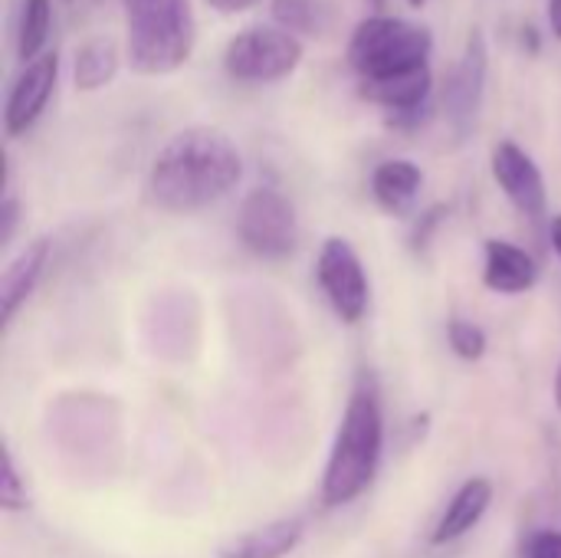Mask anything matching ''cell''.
<instances>
[{"mask_svg":"<svg viewBox=\"0 0 561 558\" xmlns=\"http://www.w3.org/2000/svg\"><path fill=\"white\" fill-rule=\"evenodd\" d=\"M302 56H306V49L296 33H289L276 23H256V26L240 30L227 43L224 72L233 82L270 86V82L289 79L299 69Z\"/></svg>","mask_w":561,"mask_h":558,"instance_id":"5","label":"cell"},{"mask_svg":"<svg viewBox=\"0 0 561 558\" xmlns=\"http://www.w3.org/2000/svg\"><path fill=\"white\" fill-rule=\"evenodd\" d=\"M316 280L332 312L345 326H358L371 306V283L358 250L345 237H325L316 257Z\"/></svg>","mask_w":561,"mask_h":558,"instance_id":"7","label":"cell"},{"mask_svg":"<svg viewBox=\"0 0 561 558\" xmlns=\"http://www.w3.org/2000/svg\"><path fill=\"white\" fill-rule=\"evenodd\" d=\"M16 220H20V204H16L13 194H3V204H0V240H3V243L13 240Z\"/></svg>","mask_w":561,"mask_h":558,"instance_id":"22","label":"cell"},{"mask_svg":"<svg viewBox=\"0 0 561 558\" xmlns=\"http://www.w3.org/2000/svg\"><path fill=\"white\" fill-rule=\"evenodd\" d=\"M526 558H561V533L552 529L533 533L526 543Z\"/></svg>","mask_w":561,"mask_h":558,"instance_id":"21","label":"cell"},{"mask_svg":"<svg viewBox=\"0 0 561 558\" xmlns=\"http://www.w3.org/2000/svg\"><path fill=\"white\" fill-rule=\"evenodd\" d=\"M385 454V418L371 385H358L342 411L325 470H322V503L329 510L355 503L378 477Z\"/></svg>","mask_w":561,"mask_h":558,"instance_id":"2","label":"cell"},{"mask_svg":"<svg viewBox=\"0 0 561 558\" xmlns=\"http://www.w3.org/2000/svg\"><path fill=\"white\" fill-rule=\"evenodd\" d=\"M486 76H490L486 36H483V30H473L460 59L454 62V69L444 82V99H440L447 128H450L457 145L467 141L480 122L483 99H486Z\"/></svg>","mask_w":561,"mask_h":558,"instance_id":"8","label":"cell"},{"mask_svg":"<svg viewBox=\"0 0 561 558\" xmlns=\"http://www.w3.org/2000/svg\"><path fill=\"white\" fill-rule=\"evenodd\" d=\"M128 62L141 76L178 72L194 53L191 0H122Z\"/></svg>","mask_w":561,"mask_h":558,"instance_id":"3","label":"cell"},{"mask_svg":"<svg viewBox=\"0 0 561 558\" xmlns=\"http://www.w3.org/2000/svg\"><path fill=\"white\" fill-rule=\"evenodd\" d=\"M493 497H496L493 480H486V477L463 480L460 490L450 497L447 510L440 513V520L431 533V546H450V543L463 539L467 533H473L480 526V520L486 516Z\"/></svg>","mask_w":561,"mask_h":558,"instance_id":"13","label":"cell"},{"mask_svg":"<svg viewBox=\"0 0 561 558\" xmlns=\"http://www.w3.org/2000/svg\"><path fill=\"white\" fill-rule=\"evenodd\" d=\"M49 253H53L49 237H36L3 266V276H0V319H3V329L16 319V312L33 296V289H36L46 263H49Z\"/></svg>","mask_w":561,"mask_h":558,"instance_id":"12","label":"cell"},{"mask_svg":"<svg viewBox=\"0 0 561 558\" xmlns=\"http://www.w3.org/2000/svg\"><path fill=\"white\" fill-rule=\"evenodd\" d=\"M408 3H411V7H414V10H417V7H424V3H427V0H408Z\"/></svg>","mask_w":561,"mask_h":558,"instance_id":"27","label":"cell"},{"mask_svg":"<svg viewBox=\"0 0 561 558\" xmlns=\"http://www.w3.org/2000/svg\"><path fill=\"white\" fill-rule=\"evenodd\" d=\"M243 178V155L230 135L191 125L171 135L148 168V197L164 214H197L220 204Z\"/></svg>","mask_w":561,"mask_h":558,"instance_id":"1","label":"cell"},{"mask_svg":"<svg viewBox=\"0 0 561 558\" xmlns=\"http://www.w3.org/2000/svg\"><path fill=\"white\" fill-rule=\"evenodd\" d=\"M552 250H556V257L561 260V214L552 217Z\"/></svg>","mask_w":561,"mask_h":558,"instance_id":"25","label":"cell"},{"mask_svg":"<svg viewBox=\"0 0 561 558\" xmlns=\"http://www.w3.org/2000/svg\"><path fill=\"white\" fill-rule=\"evenodd\" d=\"M431 49H434V33L424 23L371 13L352 30L348 62L358 82H365V79H385V76L431 66Z\"/></svg>","mask_w":561,"mask_h":558,"instance_id":"4","label":"cell"},{"mask_svg":"<svg viewBox=\"0 0 561 558\" xmlns=\"http://www.w3.org/2000/svg\"><path fill=\"white\" fill-rule=\"evenodd\" d=\"M302 536L306 523L299 516H286L230 539L227 546H220L217 558H286L299 549Z\"/></svg>","mask_w":561,"mask_h":558,"instance_id":"14","label":"cell"},{"mask_svg":"<svg viewBox=\"0 0 561 558\" xmlns=\"http://www.w3.org/2000/svg\"><path fill=\"white\" fill-rule=\"evenodd\" d=\"M3 470H0V506L7 513H23L30 506V493H26V483L20 480V470L13 464V454L10 447H3Z\"/></svg>","mask_w":561,"mask_h":558,"instance_id":"20","label":"cell"},{"mask_svg":"<svg viewBox=\"0 0 561 558\" xmlns=\"http://www.w3.org/2000/svg\"><path fill=\"white\" fill-rule=\"evenodd\" d=\"M204 3L217 13H247V10L260 7L263 0H204Z\"/></svg>","mask_w":561,"mask_h":558,"instance_id":"23","label":"cell"},{"mask_svg":"<svg viewBox=\"0 0 561 558\" xmlns=\"http://www.w3.org/2000/svg\"><path fill=\"white\" fill-rule=\"evenodd\" d=\"M556 405H559V411H561V365H559V375H556Z\"/></svg>","mask_w":561,"mask_h":558,"instance_id":"26","label":"cell"},{"mask_svg":"<svg viewBox=\"0 0 561 558\" xmlns=\"http://www.w3.org/2000/svg\"><path fill=\"white\" fill-rule=\"evenodd\" d=\"M276 26L296 36H322L332 23V7L325 0H270Z\"/></svg>","mask_w":561,"mask_h":558,"instance_id":"17","label":"cell"},{"mask_svg":"<svg viewBox=\"0 0 561 558\" xmlns=\"http://www.w3.org/2000/svg\"><path fill=\"white\" fill-rule=\"evenodd\" d=\"M421 184H424V171L408 158H388L371 171V197L378 201L381 210L394 217H404L414 207Z\"/></svg>","mask_w":561,"mask_h":558,"instance_id":"15","label":"cell"},{"mask_svg":"<svg viewBox=\"0 0 561 558\" xmlns=\"http://www.w3.org/2000/svg\"><path fill=\"white\" fill-rule=\"evenodd\" d=\"M56 79H59V53L56 49H46L43 56H36L33 62H26L20 69V76L13 79V86L7 92V105H3L7 138H20L39 122V115L46 112V105L56 92Z\"/></svg>","mask_w":561,"mask_h":558,"instance_id":"9","label":"cell"},{"mask_svg":"<svg viewBox=\"0 0 561 558\" xmlns=\"http://www.w3.org/2000/svg\"><path fill=\"white\" fill-rule=\"evenodd\" d=\"M53 26V0H23L20 3V23H16V56L20 62H33L43 56L46 39Z\"/></svg>","mask_w":561,"mask_h":558,"instance_id":"18","label":"cell"},{"mask_svg":"<svg viewBox=\"0 0 561 558\" xmlns=\"http://www.w3.org/2000/svg\"><path fill=\"white\" fill-rule=\"evenodd\" d=\"M447 345H450V352H454L457 358H463V362H480V358L486 355V349H490V339H486V332H483L477 322L454 316V319L447 322Z\"/></svg>","mask_w":561,"mask_h":558,"instance_id":"19","label":"cell"},{"mask_svg":"<svg viewBox=\"0 0 561 558\" xmlns=\"http://www.w3.org/2000/svg\"><path fill=\"white\" fill-rule=\"evenodd\" d=\"M237 237L260 260H286L299 243V217L279 187H253L237 210Z\"/></svg>","mask_w":561,"mask_h":558,"instance_id":"6","label":"cell"},{"mask_svg":"<svg viewBox=\"0 0 561 558\" xmlns=\"http://www.w3.org/2000/svg\"><path fill=\"white\" fill-rule=\"evenodd\" d=\"M490 168H493V181L500 184V191L510 197V204L519 214L536 220L549 210V191H546L542 168L523 145H516L510 138L496 141L493 155H490Z\"/></svg>","mask_w":561,"mask_h":558,"instance_id":"10","label":"cell"},{"mask_svg":"<svg viewBox=\"0 0 561 558\" xmlns=\"http://www.w3.org/2000/svg\"><path fill=\"white\" fill-rule=\"evenodd\" d=\"M115 72H118V46L108 36L85 39L76 49L72 82H76L79 92H99V89H105L115 79Z\"/></svg>","mask_w":561,"mask_h":558,"instance_id":"16","label":"cell"},{"mask_svg":"<svg viewBox=\"0 0 561 558\" xmlns=\"http://www.w3.org/2000/svg\"><path fill=\"white\" fill-rule=\"evenodd\" d=\"M539 283V263L529 250L510 240H486L483 247V286L500 296H523Z\"/></svg>","mask_w":561,"mask_h":558,"instance_id":"11","label":"cell"},{"mask_svg":"<svg viewBox=\"0 0 561 558\" xmlns=\"http://www.w3.org/2000/svg\"><path fill=\"white\" fill-rule=\"evenodd\" d=\"M549 26H552V36L561 39V0H549Z\"/></svg>","mask_w":561,"mask_h":558,"instance_id":"24","label":"cell"}]
</instances>
